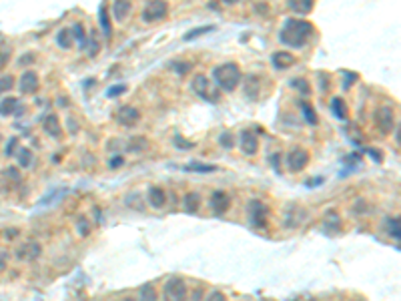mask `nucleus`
Masks as SVG:
<instances>
[{
  "label": "nucleus",
  "mask_w": 401,
  "mask_h": 301,
  "mask_svg": "<svg viewBox=\"0 0 401 301\" xmlns=\"http://www.w3.org/2000/svg\"><path fill=\"white\" fill-rule=\"evenodd\" d=\"M315 26L301 18H287L279 32V41L291 48H301L313 38Z\"/></svg>",
  "instance_id": "f257e3e1"
},
{
  "label": "nucleus",
  "mask_w": 401,
  "mask_h": 301,
  "mask_svg": "<svg viewBox=\"0 0 401 301\" xmlns=\"http://www.w3.org/2000/svg\"><path fill=\"white\" fill-rule=\"evenodd\" d=\"M241 69L237 67L235 63H225V65H219L213 69V85L225 93H233L237 87L241 85Z\"/></svg>",
  "instance_id": "f03ea898"
},
{
  "label": "nucleus",
  "mask_w": 401,
  "mask_h": 301,
  "mask_svg": "<svg viewBox=\"0 0 401 301\" xmlns=\"http://www.w3.org/2000/svg\"><path fill=\"white\" fill-rule=\"evenodd\" d=\"M193 91L199 94L201 98H207L209 103H219V98H221L219 89L213 85L205 74H197V76L193 78Z\"/></svg>",
  "instance_id": "7ed1b4c3"
},
{
  "label": "nucleus",
  "mask_w": 401,
  "mask_h": 301,
  "mask_svg": "<svg viewBox=\"0 0 401 301\" xmlns=\"http://www.w3.org/2000/svg\"><path fill=\"white\" fill-rule=\"evenodd\" d=\"M165 301H187V283L181 277H171L165 283Z\"/></svg>",
  "instance_id": "20e7f679"
},
{
  "label": "nucleus",
  "mask_w": 401,
  "mask_h": 301,
  "mask_svg": "<svg viewBox=\"0 0 401 301\" xmlns=\"http://www.w3.org/2000/svg\"><path fill=\"white\" fill-rule=\"evenodd\" d=\"M168 12V4L163 0H157V2H149L142 10V21L144 23H153V21H163Z\"/></svg>",
  "instance_id": "39448f33"
},
{
  "label": "nucleus",
  "mask_w": 401,
  "mask_h": 301,
  "mask_svg": "<svg viewBox=\"0 0 401 301\" xmlns=\"http://www.w3.org/2000/svg\"><path fill=\"white\" fill-rule=\"evenodd\" d=\"M375 123H377L379 131H381L383 135L391 133V131H393V123H395V113H393V109H391V107H381V109H377V113H375Z\"/></svg>",
  "instance_id": "423d86ee"
},
{
  "label": "nucleus",
  "mask_w": 401,
  "mask_h": 301,
  "mask_svg": "<svg viewBox=\"0 0 401 301\" xmlns=\"http://www.w3.org/2000/svg\"><path fill=\"white\" fill-rule=\"evenodd\" d=\"M307 165H309V153H307L305 149H293V151L287 155V167H289V171H293V173L303 171Z\"/></svg>",
  "instance_id": "0eeeda50"
},
{
  "label": "nucleus",
  "mask_w": 401,
  "mask_h": 301,
  "mask_svg": "<svg viewBox=\"0 0 401 301\" xmlns=\"http://www.w3.org/2000/svg\"><path fill=\"white\" fill-rule=\"evenodd\" d=\"M249 221H251V225H255V227H259L263 229L265 225H267V207L261 203V201H251L249 203Z\"/></svg>",
  "instance_id": "6e6552de"
},
{
  "label": "nucleus",
  "mask_w": 401,
  "mask_h": 301,
  "mask_svg": "<svg viewBox=\"0 0 401 301\" xmlns=\"http://www.w3.org/2000/svg\"><path fill=\"white\" fill-rule=\"evenodd\" d=\"M117 121L118 125H122V127H135L141 121V111L137 107H131V105L120 107L117 113Z\"/></svg>",
  "instance_id": "1a4fd4ad"
},
{
  "label": "nucleus",
  "mask_w": 401,
  "mask_h": 301,
  "mask_svg": "<svg viewBox=\"0 0 401 301\" xmlns=\"http://www.w3.org/2000/svg\"><path fill=\"white\" fill-rule=\"evenodd\" d=\"M38 74L34 72V70H24L23 76H20V85H18V89H20V93L23 94H32L38 91Z\"/></svg>",
  "instance_id": "9d476101"
},
{
  "label": "nucleus",
  "mask_w": 401,
  "mask_h": 301,
  "mask_svg": "<svg viewBox=\"0 0 401 301\" xmlns=\"http://www.w3.org/2000/svg\"><path fill=\"white\" fill-rule=\"evenodd\" d=\"M241 151H243L245 155H249V157L257 155V151H259V139H257V135L251 133L249 129L241 133Z\"/></svg>",
  "instance_id": "9b49d317"
},
{
  "label": "nucleus",
  "mask_w": 401,
  "mask_h": 301,
  "mask_svg": "<svg viewBox=\"0 0 401 301\" xmlns=\"http://www.w3.org/2000/svg\"><path fill=\"white\" fill-rule=\"evenodd\" d=\"M211 207L215 211V215H225L231 207V195H227L225 191H215L211 199Z\"/></svg>",
  "instance_id": "f8f14e48"
},
{
  "label": "nucleus",
  "mask_w": 401,
  "mask_h": 301,
  "mask_svg": "<svg viewBox=\"0 0 401 301\" xmlns=\"http://www.w3.org/2000/svg\"><path fill=\"white\" fill-rule=\"evenodd\" d=\"M40 245L36 243V241H28V243H24L23 247L16 251V257L20 259V261H34L38 255H40Z\"/></svg>",
  "instance_id": "ddd939ff"
},
{
  "label": "nucleus",
  "mask_w": 401,
  "mask_h": 301,
  "mask_svg": "<svg viewBox=\"0 0 401 301\" xmlns=\"http://www.w3.org/2000/svg\"><path fill=\"white\" fill-rule=\"evenodd\" d=\"M43 129H45V133H47L48 137H54V139H58V137L62 135V127H60V121H58V116L56 115L45 116Z\"/></svg>",
  "instance_id": "4468645a"
},
{
  "label": "nucleus",
  "mask_w": 401,
  "mask_h": 301,
  "mask_svg": "<svg viewBox=\"0 0 401 301\" xmlns=\"http://www.w3.org/2000/svg\"><path fill=\"white\" fill-rule=\"evenodd\" d=\"M273 67L279 70H285V69H291L293 65H295V56L291 54V52H287V50H281V52H275L273 54Z\"/></svg>",
  "instance_id": "2eb2a0df"
},
{
  "label": "nucleus",
  "mask_w": 401,
  "mask_h": 301,
  "mask_svg": "<svg viewBox=\"0 0 401 301\" xmlns=\"http://www.w3.org/2000/svg\"><path fill=\"white\" fill-rule=\"evenodd\" d=\"M261 93V78L257 74H249L247 83H245V96L251 101H257Z\"/></svg>",
  "instance_id": "dca6fc26"
},
{
  "label": "nucleus",
  "mask_w": 401,
  "mask_h": 301,
  "mask_svg": "<svg viewBox=\"0 0 401 301\" xmlns=\"http://www.w3.org/2000/svg\"><path fill=\"white\" fill-rule=\"evenodd\" d=\"M149 203H151L155 209L165 207L166 193L161 189V187H151V189H149Z\"/></svg>",
  "instance_id": "f3484780"
},
{
  "label": "nucleus",
  "mask_w": 401,
  "mask_h": 301,
  "mask_svg": "<svg viewBox=\"0 0 401 301\" xmlns=\"http://www.w3.org/2000/svg\"><path fill=\"white\" fill-rule=\"evenodd\" d=\"M131 10H133V4L126 2V0H118V2L113 4V14H115V18H117L118 23L126 21V16L131 14Z\"/></svg>",
  "instance_id": "a211bd4d"
},
{
  "label": "nucleus",
  "mask_w": 401,
  "mask_h": 301,
  "mask_svg": "<svg viewBox=\"0 0 401 301\" xmlns=\"http://www.w3.org/2000/svg\"><path fill=\"white\" fill-rule=\"evenodd\" d=\"M14 113H20V109H18V98H14V96L2 98V101H0V115L8 116V115H14Z\"/></svg>",
  "instance_id": "6ab92c4d"
},
{
  "label": "nucleus",
  "mask_w": 401,
  "mask_h": 301,
  "mask_svg": "<svg viewBox=\"0 0 401 301\" xmlns=\"http://www.w3.org/2000/svg\"><path fill=\"white\" fill-rule=\"evenodd\" d=\"M287 6L295 12V14H309L313 10V0H289Z\"/></svg>",
  "instance_id": "aec40b11"
},
{
  "label": "nucleus",
  "mask_w": 401,
  "mask_h": 301,
  "mask_svg": "<svg viewBox=\"0 0 401 301\" xmlns=\"http://www.w3.org/2000/svg\"><path fill=\"white\" fill-rule=\"evenodd\" d=\"M98 21H100V28H102L104 36L111 38L113 36V26H111V18H109V12H107L104 4H100V8H98Z\"/></svg>",
  "instance_id": "412c9836"
},
{
  "label": "nucleus",
  "mask_w": 401,
  "mask_h": 301,
  "mask_svg": "<svg viewBox=\"0 0 401 301\" xmlns=\"http://www.w3.org/2000/svg\"><path fill=\"white\" fill-rule=\"evenodd\" d=\"M183 205H185V211H187V213H197L199 207H201V195H199V193H189V195H185Z\"/></svg>",
  "instance_id": "4be33fe9"
},
{
  "label": "nucleus",
  "mask_w": 401,
  "mask_h": 301,
  "mask_svg": "<svg viewBox=\"0 0 401 301\" xmlns=\"http://www.w3.org/2000/svg\"><path fill=\"white\" fill-rule=\"evenodd\" d=\"M56 45L60 48H71L72 47V32L71 28H62V30H58L56 32Z\"/></svg>",
  "instance_id": "5701e85b"
},
{
  "label": "nucleus",
  "mask_w": 401,
  "mask_h": 301,
  "mask_svg": "<svg viewBox=\"0 0 401 301\" xmlns=\"http://www.w3.org/2000/svg\"><path fill=\"white\" fill-rule=\"evenodd\" d=\"M331 113L337 116V118H347V107H345V103L339 98V96H335L333 101H331Z\"/></svg>",
  "instance_id": "b1692460"
},
{
  "label": "nucleus",
  "mask_w": 401,
  "mask_h": 301,
  "mask_svg": "<svg viewBox=\"0 0 401 301\" xmlns=\"http://www.w3.org/2000/svg\"><path fill=\"white\" fill-rule=\"evenodd\" d=\"M67 193H69V189H67V187H60V189H56V191H50L45 199H40V205H52L54 201H60Z\"/></svg>",
  "instance_id": "393cba45"
},
{
  "label": "nucleus",
  "mask_w": 401,
  "mask_h": 301,
  "mask_svg": "<svg viewBox=\"0 0 401 301\" xmlns=\"http://www.w3.org/2000/svg\"><path fill=\"white\" fill-rule=\"evenodd\" d=\"M32 163H34V153H32L28 147H23L20 153H18V165H20L23 169H30Z\"/></svg>",
  "instance_id": "a878e982"
},
{
  "label": "nucleus",
  "mask_w": 401,
  "mask_h": 301,
  "mask_svg": "<svg viewBox=\"0 0 401 301\" xmlns=\"http://www.w3.org/2000/svg\"><path fill=\"white\" fill-rule=\"evenodd\" d=\"M299 107H301V111H303V116H305V121L309 125H317L319 123V118H317V113H315V109L307 103V101H301L299 103Z\"/></svg>",
  "instance_id": "bb28decb"
},
{
  "label": "nucleus",
  "mask_w": 401,
  "mask_h": 301,
  "mask_svg": "<svg viewBox=\"0 0 401 301\" xmlns=\"http://www.w3.org/2000/svg\"><path fill=\"white\" fill-rule=\"evenodd\" d=\"M215 30V26L213 24H207V26H199V28H193V30H189L183 38L185 41H195V38H199L201 34H207V32H213Z\"/></svg>",
  "instance_id": "cd10ccee"
},
{
  "label": "nucleus",
  "mask_w": 401,
  "mask_h": 301,
  "mask_svg": "<svg viewBox=\"0 0 401 301\" xmlns=\"http://www.w3.org/2000/svg\"><path fill=\"white\" fill-rule=\"evenodd\" d=\"M139 301H157V291L151 283L142 285L141 287V293H139Z\"/></svg>",
  "instance_id": "c85d7f7f"
},
{
  "label": "nucleus",
  "mask_w": 401,
  "mask_h": 301,
  "mask_svg": "<svg viewBox=\"0 0 401 301\" xmlns=\"http://www.w3.org/2000/svg\"><path fill=\"white\" fill-rule=\"evenodd\" d=\"M217 141H219V145H221L223 149H233V147H235V137H233L231 131H223V133L217 137Z\"/></svg>",
  "instance_id": "c756f323"
},
{
  "label": "nucleus",
  "mask_w": 401,
  "mask_h": 301,
  "mask_svg": "<svg viewBox=\"0 0 401 301\" xmlns=\"http://www.w3.org/2000/svg\"><path fill=\"white\" fill-rule=\"evenodd\" d=\"M185 171H195V173H213L217 171L215 165H201V163H191L185 167Z\"/></svg>",
  "instance_id": "7c9ffc66"
},
{
  "label": "nucleus",
  "mask_w": 401,
  "mask_h": 301,
  "mask_svg": "<svg viewBox=\"0 0 401 301\" xmlns=\"http://www.w3.org/2000/svg\"><path fill=\"white\" fill-rule=\"evenodd\" d=\"M76 229H78V235H80V237H87V235L91 233V223H89V219H87L85 215H80V217H78V221H76Z\"/></svg>",
  "instance_id": "2f4dec72"
},
{
  "label": "nucleus",
  "mask_w": 401,
  "mask_h": 301,
  "mask_svg": "<svg viewBox=\"0 0 401 301\" xmlns=\"http://www.w3.org/2000/svg\"><path fill=\"white\" fill-rule=\"evenodd\" d=\"M71 32H72V38H76L78 45L85 47V41H87V36H85V26H82V24H74L71 28Z\"/></svg>",
  "instance_id": "473e14b6"
},
{
  "label": "nucleus",
  "mask_w": 401,
  "mask_h": 301,
  "mask_svg": "<svg viewBox=\"0 0 401 301\" xmlns=\"http://www.w3.org/2000/svg\"><path fill=\"white\" fill-rule=\"evenodd\" d=\"M168 69L175 70V72H179V74H185V72H189L191 70V65L189 63H185V61H171Z\"/></svg>",
  "instance_id": "72a5a7b5"
},
{
  "label": "nucleus",
  "mask_w": 401,
  "mask_h": 301,
  "mask_svg": "<svg viewBox=\"0 0 401 301\" xmlns=\"http://www.w3.org/2000/svg\"><path fill=\"white\" fill-rule=\"evenodd\" d=\"M12 87H14V76L12 74H6V76L0 78V94L8 93Z\"/></svg>",
  "instance_id": "f704fd0d"
},
{
  "label": "nucleus",
  "mask_w": 401,
  "mask_h": 301,
  "mask_svg": "<svg viewBox=\"0 0 401 301\" xmlns=\"http://www.w3.org/2000/svg\"><path fill=\"white\" fill-rule=\"evenodd\" d=\"M389 233L395 241H399V217H391L389 219Z\"/></svg>",
  "instance_id": "c9c22d12"
},
{
  "label": "nucleus",
  "mask_w": 401,
  "mask_h": 301,
  "mask_svg": "<svg viewBox=\"0 0 401 301\" xmlns=\"http://www.w3.org/2000/svg\"><path fill=\"white\" fill-rule=\"evenodd\" d=\"M291 85H293L295 89H299L303 94H309V91H311V87L307 85L305 78H293V81H291Z\"/></svg>",
  "instance_id": "e433bc0d"
},
{
  "label": "nucleus",
  "mask_w": 401,
  "mask_h": 301,
  "mask_svg": "<svg viewBox=\"0 0 401 301\" xmlns=\"http://www.w3.org/2000/svg\"><path fill=\"white\" fill-rule=\"evenodd\" d=\"M16 145H18V137H12V139L8 141V145H6V149H4L6 157H12V155H14V149H16Z\"/></svg>",
  "instance_id": "4c0bfd02"
},
{
  "label": "nucleus",
  "mask_w": 401,
  "mask_h": 301,
  "mask_svg": "<svg viewBox=\"0 0 401 301\" xmlns=\"http://www.w3.org/2000/svg\"><path fill=\"white\" fill-rule=\"evenodd\" d=\"M124 91H126V87H124V85H115V87H111V89L107 91V96H109V98H113V96H117V94H122Z\"/></svg>",
  "instance_id": "58836bf2"
},
{
  "label": "nucleus",
  "mask_w": 401,
  "mask_h": 301,
  "mask_svg": "<svg viewBox=\"0 0 401 301\" xmlns=\"http://www.w3.org/2000/svg\"><path fill=\"white\" fill-rule=\"evenodd\" d=\"M4 177H12V181H20V171L16 167H8L4 171Z\"/></svg>",
  "instance_id": "ea45409f"
},
{
  "label": "nucleus",
  "mask_w": 401,
  "mask_h": 301,
  "mask_svg": "<svg viewBox=\"0 0 401 301\" xmlns=\"http://www.w3.org/2000/svg\"><path fill=\"white\" fill-rule=\"evenodd\" d=\"M10 58V48H0V69L4 67V63Z\"/></svg>",
  "instance_id": "a19ab883"
},
{
  "label": "nucleus",
  "mask_w": 401,
  "mask_h": 301,
  "mask_svg": "<svg viewBox=\"0 0 401 301\" xmlns=\"http://www.w3.org/2000/svg\"><path fill=\"white\" fill-rule=\"evenodd\" d=\"M343 74L347 76V83H343V89H349L355 81H357V74L355 72H343Z\"/></svg>",
  "instance_id": "79ce46f5"
},
{
  "label": "nucleus",
  "mask_w": 401,
  "mask_h": 301,
  "mask_svg": "<svg viewBox=\"0 0 401 301\" xmlns=\"http://www.w3.org/2000/svg\"><path fill=\"white\" fill-rule=\"evenodd\" d=\"M207 301H227V297H225L223 291H213L211 295L207 297Z\"/></svg>",
  "instance_id": "37998d69"
},
{
  "label": "nucleus",
  "mask_w": 401,
  "mask_h": 301,
  "mask_svg": "<svg viewBox=\"0 0 401 301\" xmlns=\"http://www.w3.org/2000/svg\"><path fill=\"white\" fill-rule=\"evenodd\" d=\"M175 143H177V145H181L179 149H185V151H189V149H193V147H195L193 143H189V141H183L181 137H175Z\"/></svg>",
  "instance_id": "c03bdc74"
},
{
  "label": "nucleus",
  "mask_w": 401,
  "mask_h": 301,
  "mask_svg": "<svg viewBox=\"0 0 401 301\" xmlns=\"http://www.w3.org/2000/svg\"><path fill=\"white\" fill-rule=\"evenodd\" d=\"M122 163H124V159H122V157H113L109 167H111V169H118V167H122Z\"/></svg>",
  "instance_id": "a18cd8bd"
},
{
  "label": "nucleus",
  "mask_w": 401,
  "mask_h": 301,
  "mask_svg": "<svg viewBox=\"0 0 401 301\" xmlns=\"http://www.w3.org/2000/svg\"><path fill=\"white\" fill-rule=\"evenodd\" d=\"M203 295H205V291L199 287V289H195V291H193V297H191V301H203Z\"/></svg>",
  "instance_id": "49530a36"
},
{
  "label": "nucleus",
  "mask_w": 401,
  "mask_h": 301,
  "mask_svg": "<svg viewBox=\"0 0 401 301\" xmlns=\"http://www.w3.org/2000/svg\"><path fill=\"white\" fill-rule=\"evenodd\" d=\"M6 261H8V253L6 251H0V271L6 267Z\"/></svg>",
  "instance_id": "de8ad7c7"
},
{
  "label": "nucleus",
  "mask_w": 401,
  "mask_h": 301,
  "mask_svg": "<svg viewBox=\"0 0 401 301\" xmlns=\"http://www.w3.org/2000/svg\"><path fill=\"white\" fill-rule=\"evenodd\" d=\"M96 52H98V43H96V41H91V47H89V54H91V56H95Z\"/></svg>",
  "instance_id": "09e8293b"
},
{
  "label": "nucleus",
  "mask_w": 401,
  "mask_h": 301,
  "mask_svg": "<svg viewBox=\"0 0 401 301\" xmlns=\"http://www.w3.org/2000/svg\"><path fill=\"white\" fill-rule=\"evenodd\" d=\"M271 161H273V167H275V171H277V161H279V155H273V157H271Z\"/></svg>",
  "instance_id": "8fccbe9b"
},
{
  "label": "nucleus",
  "mask_w": 401,
  "mask_h": 301,
  "mask_svg": "<svg viewBox=\"0 0 401 301\" xmlns=\"http://www.w3.org/2000/svg\"><path fill=\"white\" fill-rule=\"evenodd\" d=\"M118 301H137L135 297H122V299H118Z\"/></svg>",
  "instance_id": "3c124183"
}]
</instances>
